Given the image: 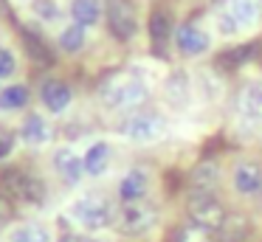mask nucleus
Wrapping results in <instances>:
<instances>
[{
  "instance_id": "nucleus-1",
  "label": "nucleus",
  "mask_w": 262,
  "mask_h": 242,
  "mask_svg": "<svg viewBox=\"0 0 262 242\" xmlns=\"http://www.w3.org/2000/svg\"><path fill=\"white\" fill-rule=\"evenodd\" d=\"M99 96L110 107H136L147 99V87L141 79L130 76V73H113L107 82H102Z\"/></svg>"
},
{
  "instance_id": "nucleus-2",
  "label": "nucleus",
  "mask_w": 262,
  "mask_h": 242,
  "mask_svg": "<svg viewBox=\"0 0 262 242\" xmlns=\"http://www.w3.org/2000/svg\"><path fill=\"white\" fill-rule=\"evenodd\" d=\"M71 219H76L79 225H85V228H91V231H102L116 219V211L104 197L85 194L71 206Z\"/></svg>"
},
{
  "instance_id": "nucleus-3",
  "label": "nucleus",
  "mask_w": 262,
  "mask_h": 242,
  "mask_svg": "<svg viewBox=\"0 0 262 242\" xmlns=\"http://www.w3.org/2000/svg\"><path fill=\"white\" fill-rule=\"evenodd\" d=\"M155 219H158V208L149 206L147 200H133L124 203L121 211L116 214V228L124 236H141L155 225Z\"/></svg>"
},
{
  "instance_id": "nucleus-4",
  "label": "nucleus",
  "mask_w": 262,
  "mask_h": 242,
  "mask_svg": "<svg viewBox=\"0 0 262 242\" xmlns=\"http://www.w3.org/2000/svg\"><path fill=\"white\" fill-rule=\"evenodd\" d=\"M186 211H189L192 225H198V228H203V231H217L223 225V219H226V211H223V206L211 197V191H198V194H192L186 203Z\"/></svg>"
},
{
  "instance_id": "nucleus-5",
  "label": "nucleus",
  "mask_w": 262,
  "mask_h": 242,
  "mask_svg": "<svg viewBox=\"0 0 262 242\" xmlns=\"http://www.w3.org/2000/svg\"><path fill=\"white\" fill-rule=\"evenodd\" d=\"M121 133L130 141H138V144H152L166 133V121L158 113H138V116L127 118L121 124Z\"/></svg>"
},
{
  "instance_id": "nucleus-6",
  "label": "nucleus",
  "mask_w": 262,
  "mask_h": 242,
  "mask_svg": "<svg viewBox=\"0 0 262 242\" xmlns=\"http://www.w3.org/2000/svg\"><path fill=\"white\" fill-rule=\"evenodd\" d=\"M107 26L116 39H130L138 28V17L133 3L127 0H107Z\"/></svg>"
},
{
  "instance_id": "nucleus-7",
  "label": "nucleus",
  "mask_w": 262,
  "mask_h": 242,
  "mask_svg": "<svg viewBox=\"0 0 262 242\" xmlns=\"http://www.w3.org/2000/svg\"><path fill=\"white\" fill-rule=\"evenodd\" d=\"M54 166H57L59 178H62L68 186H76V183L82 180V172H85V166H82V158L76 155L74 149H68V146H62V149L54 152Z\"/></svg>"
},
{
  "instance_id": "nucleus-8",
  "label": "nucleus",
  "mask_w": 262,
  "mask_h": 242,
  "mask_svg": "<svg viewBox=\"0 0 262 242\" xmlns=\"http://www.w3.org/2000/svg\"><path fill=\"white\" fill-rule=\"evenodd\" d=\"M175 42H178V48H181V54L200 56V54H206V51H209L211 39H209V34L200 31L198 26H183V28H178Z\"/></svg>"
},
{
  "instance_id": "nucleus-9",
  "label": "nucleus",
  "mask_w": 262,
  "mask_h": 242,
  "mask_svg": "<svg viewBox=\"0 0 262 242\" xmlns=\"http://www.w3.org/2000/svg\"><path fill=\"white\" fill-rule=\"evenodd\" d=\"M147 189H149V172L147 169H130V172L121 178V183H119V197L124 203L144 200Z\"/></svg>"
},
{
  "instance_id": "nucleus-10",
  "label": "nucleus",
  "mask_w": 262,
  "mask_h": 242,
  "mask_svg": "<svg viewBox=\"0 0 262 242\" xmlns=\"http://www.w3.org/2000/svg\"><path fill=\"white\" fill-rule=\"evenodd\" d=\"M234 189L239 191V194H256V191H262V166L259 163H239L237 169H234Z\"/></svg>"
},
{
  "instance_id": "nucleus-11",
  "label": "nucleus",
  "mask_w": 262,
  "mask_h": 242,
  "mask_svg": "<svg viewBox=\"0 0 262 242\" xmlns=\"http://www.w3.org/2000/svg\"><path fill=\"white\" fill-rule=\"evenodd\" d=\"M40 96H42V104H46L51 113H65L71 107V99H74L71 87L65 82H59V79H51V82L42 84Z\"/></svg>"
},
{
  "instance_id": "nucleus-12",
  "label": "nucleus",
  "mask_w": 262,
  "mask_h": 242,
  "mask_svg": "<svg viewBox=\"0 0 262 242\" xmlns=\"http://www.w3.org/2000/svg\"><path fill=\"white\" fill-rule=\"evenodd\" d=\"M164 96L172 107H186L189 96H192V84H189V76L183 71H172L164 82Z\"/></svg>"
},
{
  "instance_id": "nucleus-13",
  "label": "nucleus",
  "mask_w": 262,
  "mask_h": 242,
  "mask_svg": "<svg viewBox=\"0 0 262 242\" xmlns=\"http://www.w3.org/2000/svg\"><path fill=\"white\" fill-rule=\"evenodd\" d=\"M251 236V223L243 214H226L223 225L217 228V242H245Z\"/></svg>"
},
{
  "instance_id": "nucleus-14",
  "label": "nucleus",
  "mask_w": 262,
  "mask_h": 242,
  "mask_svg": "<svg viewBox=\"0 0 262 242\" xmlns=\"http://www.w3.org/2000/svg\"><path fill=\"white\" fill-rule=\"evenodd\" d=\"M231 17L239 28H254L262 20V3L259 0H231Z\"/></svg>"
},
{
  "instance_id": "nucleus-15",
  "label": "nucleus",
  "mask_w": 262,
  "mask_h": 242,
  "mask_svg": "<svg viewBox=\"0 0 262 242\" xmlns=\"http://www.w3.org/2000/svg\"><path fill=\"white\" fill-rule=\"evenodd\" d=\"M20 135H23L26 144L40 146V144H46V141L51 138V129H48V124H46V118H42V116L29 113L26 121H23V127H20Z\"/></svg>"
},
{
  "instance_id": "nucleus-16",
  "label": "nucleus",
  "mask_w": 262,
  "mask_h": 242,
  "mask_svg": "<svg viewBox=\"0 0 262 242\" xmlns=\"http://www.w3.org/2000/svg\"><path fill=\"white\" fill-rule=\"evenodd\" d=\"M189 183H192L198 191H211L217 183H220V166H217L214 161L198 163V166L192 169V174H189Z\"/></svg>"
},
{
  "instance_id": "nucleus-17",
  "label": "nucleus",
  "mask_w": 262,
  "mask_h": 242,
  "mask_svg": "<svg viewBox=\"0 0 262 242\" xmlns=\"http://www.w3.org/2000/svg\"><path fill=\"white\" fill-rule=\"evenodd\" d=\"M107 163H110V146L104 144V141H96V144L85 152V158H82L85 172L93 174V178H96V174H102L104 169H107Z\"/></svg>"
},
{
  "instance_id": "nucleus-18",
  "label": "nucleus",
  "mask_w": 262,
  "mask_h": 242,
  "mask_svg": "<svg viewBox=\"0 0 262 242\" xmlns=\"http://www.w3.org/2000/svg\"><path fill=\"white\" fill-rule=\"evenodd\" d=\"M20 34H23V45H26V51H29L31 59L40 62V65H46V68H51L54 65V54L48 51V45L42 42L31 28H20Z\"/></svg>"
},
{
  "instance_id": "nucleus-19",
  "label": "nucleus",
  "mask_w": 262,
  "mask_h": 242,
  "mask_svg": "<svg viewBox=\"0 0 262 242\" xmlns=\"http://www.w3.org/2000/svg\"><path fill=\"white\" fill-rule=\"evenodd\" d=\"M71 17L76 26H93L102 17V3L99 0H74L71 3Z\"/></svg>"
},
{
  "instance_id": "nucleus-20",
  "label": "nucleus",
  "mask_w": 262,
  "mask_h": 242,
  "mask_svg": "<svg viewBox=\"0 0 262 242\" xmlns=\"http://www.w3.org/2000/svg\"><path fill=\"white\" fill-rule=\"evenodd\" d=\"M256 54V45L254 42H243V45H234V48L223 51L217 56V65L220 68H243L245 62H251V56Z\"/></svg>"
},
{
  "instance_id": "nucleus-21",
  "label": "nucleus",
  "mask_w": 262,
  "mask_h": 242,
  "mask_svg": "<svg viewBox=\"0 0 262 242\" xmlns=\"http://www.w3.org/2000/svg\"><path fill=\"white\" fill-rule=\"evenodd\" d=\"M26 104H29V90L23 84H9L0 93V110H20Z\"/></svg>"
},
{
  "instance_id": "nucleus-22",
  "label": "nucleus",
  "mask_w": 262,
  "mask_h": 242,
  "mask_svg": "<svg viewBox=\"0 0 262 242\" xmlns=\"http://www.w3.org/2000/svg\"><path fill=\"white\" fill-rule=\"evenodd\" d=\"M147 31H149V39H152L155 45H164L166 39H169V34H172L169 17H166L164 11H155V14L149 17V23H147Z\"/></svg>"
},
{
  "instance_id": "nucleus-23",
  "label": "nucleus",
  "mask_w": 262,
  "mask_h": 242,
  "mask_svg": "<svg viewBox=\"0 0 262 242\" xmlns=\"http://www.w3.org/2000/svg\"><path fill=\"white\" fill-rule=\"evenodd\" d=\"M9 242H54L48 228L42 225H20V228L12 231V239Z\"/></svg>"
},
{
  "instance_id": "nucleus-24",
  "label": "nucleus",
  "mask_w": 262,
  "mask_h": 242,
  "mask_svg": "<svg viewBox=\"0 0 262 242\" xmlns=\"http://www.w3.org/2000/svg\"><path fill=\"white\" fill-rule=\"evenodd\" d=\"M243 113L251 118H262V84H248V87H245Z\"/></svg>"
},
{
  "instance_id": "nucleus-25",
  "label": "nucleus",
  "mask_w": 262,
  "mask_h": 242,
  "mask_svg": "<svg viewBox=\"0 0 262 242\" xmlns=\"http://www.w3.org/2000/svg\"><path fill=\"white\" fill-rule=\"evenodd\" d=\"M59 48L68 51V54H76V51L85 48V26H71L62 31L59 37Z\"/></svg>"
},
{
  "instance_id": "nucleus-26",
  "label": "nucleus",
  "mask_w": 262,
  "mask_h": 242,
  "mask_svg": "<svg viewBox=\"0 0 262 242\" xmlns=\"http://www.w3.org/2000/svg\"><path fill=\"white\" fill-rule=\"evenodd\" d=\"M46 183H42L40 178H26V186H23V197L20 200H26V203H34V206H42L46 203Z\"/></svg>"
},
{
  "instance_id": "nucleus-27",
  "label": "nucleus",
  "mask_w": 262,
  "mask_h": 242,
  "mask_svg": "<svg viewBox=\"0 0 262 242\" xmlns=\"http://www.w3.org/2000/svg\"><path fill=\"white\" fill-rule=\"evenodd\" d=\"M26 178L29 174L17 172V169H6V172L0 174V183L6 186V191L12 197H23V186H26Z\"/></svg>"
},
{
  "instance_id": "nucleus-28",
  "label": "nucleus",
  "mask_w": 262,
  "mask_h": 242,
  "mask_svg": "<svg viewBox=\"0 0 262 242\" xmlns=\"http://www.w3.org/2000/svg\"><path fill=\"white\" fill-rule=\"evenodd\" d=\"M169 242H209V231L198 228V225H183L169 236Z\"/></svg>"
},
{
  "instance_id": "nucleus-29",
  "label": "nucleus",
  "mask_w": 262,
  "mask_h": 242,
  "mask_svg": "<svg viewBox=\"0 0 262 242\" xmlns=\"http://www.w3.org/2000/svg\"><path fill=\"white\" fill-rule=\"evenodd\" d=\"M31 11L46 23H54V20L62 17V11H59V6L54 3V0H31Z\"/></svg>"
},
{
  "instance_id": "nucleus-30",
  "label": "nucleus",
  "mask_w": 262,
  "mask_h": 242,
  "mask_svg": "<svg viewBox=\"0 0 262 242\" xmlns=\"http://www.w3.org/2000/svg\"><path fill=\"white\" fill-rule=\"evenodd\" d=\"M214 23H217V31L226 34V37H231V34H237V31H239L237 20L231 17V11H220V14L214 17Z\"/></svg>"
},
{
  "instance_id": "nucleus-31",
  "label": "nucleus",
  "mask_w": 262,
  "mask_h": 242,
  "mask_svg": "<svg viewBox=\"0 0 262 242\" xmlns=\"http://www.w3.org/2000/svg\"><path fill=\"white\" fill-rule=\"evenodd\" d=\"M14 68H17V62H14V54H12L9 48H0V79L12 76Z\"/></svg>"
},
{
  "instance_id": "nucleus-32",
  "label": "nucleus",
  "mask_w": 262,
  "mask_h": 242,
  "mask_svg": "<svg viewBox=\"0 0 262 242\" xmlns=\"http://www.w3.org/2000/svg\"><path fill=\"white\" fill-rule=\"evenodd\" d=\"M12 149H14V133L9 127H0V161L12 155Z\"/></svg>"
},
{
  "instance_id": "nucleus-33",
  "label": "nucleus",
  "mask_w": 262,
  "mask_h": 242,
  "mask_svg": "<svg viewBox=\"0 0 262 242\" xmlns=\"http://www.w3.org/2000/svg\"><path fill=\"white\" fill-rule=\"evenodd\" d=\"M9 223H12V203H9V197H0V231Z\"/></svg>"
},
{
  "instance_id": "nucleus-34",
  "label": "nucleus",
  "mask_w": 262,
  "mask_h": 242,
  "mask_svg": "<svg viewBox=\"0 0 262 242\" xmlns=\"http://www.w3.org/2000/svg\"><path fill=\"white\" fill-rule=\"evenodd\" d=\"M59 242H93V239H88V236H82V234H74V231H68V234L59 236Z\"/></svg>"
}]
</instances>
